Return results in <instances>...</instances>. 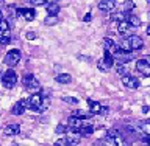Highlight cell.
Wrapping results in <instances>:
<instances>
[{
	"mask_svg": "<svg viewBox=\"0 0 150 146\" xmlns=\"http://www.w3.org/2000/svg\"><path fill=\"white\" fill-rule=\"evenodd\" d=\"M27 109H30L33 112H44L49 109L50 106V98L49 95H45V93H33V95L28 98L27 101Z\"/></svg>",
	"mask_w": 150,
	"mask_h": 146,
	"instance_id": "1",
	"label": "cell"
},
{
	"mask_svg": "<svg viewBox=\"0 0 150 146\" xmlns=\"http://www.w3.org/2000/svg\"><path fill=\"white\" fill-rule=\"evenodd\" d=\"M69 128L77 129L83 135H89L94 131L92 121L89 118H80V117H74V115H70V118H69Z\"/></svg>",
	"mask_w": 150,
	"mask_h": 146,
	"instance_id": "2",
	"label": "cell"
},
{
	"mask_svg": "<svg viewBox=\"0 0 150 146\" xmlns=\"http://www.w3.org/2000/svg\"><path fill=\"white\" fill-rule=\"evenodd\" d=\"M105 140L111 146H127L124 137H122L120 132H119V131H116V129H110V131H108L106 135H105Z\"/></svg>",
	"mask_w": 150,
	"mask_h": 146,
	"instance_id": "3",
	"label": "cell"
},
{
	"mask_svg": "<svg viewBox=\"0 0 150 146\" xmlns=\"http://www.w3.org/2000/svg\"><path fill=\"white\" fill-rule=\"evenodd\" d=\"M19 61H21V51L16 50V48H13V50H9L6 56L3 58V62L9 65V67H14V65H17L19 64Z\"/></svg>",
	"mask_w": 150,
	"mask_h": 146,
	"instance_id": "4",
	"label": "cell"
},
{
	"mask_svg": "<svg viewBox=\"0 0 150 146\" xmlns=\"http://www.w3.org/2000/svg\"><path fill=\"white\" fill-rule=\"evenodd\" d=\"M22 82H23V87L27 89V90H30V92H35V90H39V87H41V84L39 81L33 76V75H25L22 79Z\"/></svg>",
	"mask_w": 150,
	"mask_h": 146,
	"instance_id": "5",
	"label": "cell"
},
{
	"mask_svg": "<svg viewBox=\"0 0 150 146\" xmlns=\"http://www.w3.org/2000/svg\"><path fill=\"white\" fill-rule=\"evenodd\" d=\"M16 82H17V75H16V72H14V70H6V73H5L3 78H2L3 87L13 89L14 86H16Z\"/></svg>",
	"mask_w": 150,
	"mask_h": 146,
	"instance_id": "6",
	"label": "cell"
},
{
	"mask_svg": "<svg viewBox=\"0 0 150 146\" xmlns=\"http://www.w3.org/2000/svg\"><path fill=\"white\" fill-rule=\"evenodd\" d=\"M88 104H89V112L92 115H106L110 112V109L106 106H102L100 103H96L92 100H88Z\"/></svg>",
	"mask_w": 150,
	"mask_h": 146,
	"instance_id": "7",
	"label": "cell"
},
{
	"mask_svg": "<svg viewBox=\"0 0 150 146\" xmlns=\"http://www.w3.org/2000/svg\"><path fill=\"white\" fill-rule=\"evenodd\" d=\"M112 56H114V61H117L119 64H127V62H130V61H133L131 51H125V50H122L120 47L117 48L116 53H112Z\"/></svg>",
	"mask_w": 150,
	"mask_h": 146,
	"instance_id": "8",
	"label": "cell"
},
{
	"mask_svg": "<svg viewBox=\"0 0 150 146\" xmlns=\"http://www.w3.org/2000/svg\"><path fill=\"white\" fill-rule=\"evenodd\" d=\"M66 134H67L66 138H67V142H69V146H77L80 143V140H81V134L74 128H69L66 131Z\"/></svg>",
	"mask_w": 150,
	"mask_h": 146,
	"instance_id": "9",
	"label": "cell"
},
{
	"mask_svg": "<svg viewBox=\"0 0 150 146\" xmlns=\"http://www.w3.org/2000/svg\"><path fill=\"white\" fill-rule=\"evenodd\" d=\"M136 70H138V72L142 75L144 78L150 76V64H149L144 58H142V59H139L138 62H136Z\"/></svg>",
	"mask_w": 150,
	"mask_h": 146,
	"instance_id": "10",
	"label": "cell"
},
{
	"mask_svg": "<svg viewBox=\"0 0 150 146\" xmlns=\"http://www.w3.org/2000/svg\"><path fill=\"white\" fill-rule=\"evenodd\" d=\"M127 42H128V45H130L131 50H141L144 47V41L141 39L139 36H136V34L128 36V37H127Z\"/></svg>",
	"mask_w": 150,
	"mask_h": 146,
	"instance_id": "11",
	"label": "cell"
},
{
	"mask_svg": "<svg viewBox=\"0 0 150 146\" xmlns=\"http://www.w3.org/2000/svg\"><path fill=\"white\" fill-rule=\"evenodd\" d=\"M122 84L128 89H138L141 86L139 79L134 78V76H130V75H124V76H122Z\"/></svg>",
	"mask_w": 150,
	"mask_h": 146,
	"instance_id": "12",
	"label": "cell"
},
{
	"mask_svg": "<svg viewBox=\"0 0 150 146\" xmlns=\"http://www.w3.org/2000/svg\"><path fill=\"white\" fill-rule=\"evenodd\" d=\"M117 6V3H116V0H102L100 3H98V9L103 13H111V11H114Z\"/></svg>",
	"mask_w": 150,
	"mask_h": 146,
	"instance_id": "13",
	"label": "cell"
},
{
	"mask_svg": "<svg viewBox=\"0 0 150 146\" xmlns=\"http://www.w3.org/2000/svg\"><path fill=\"white\" fill-rule=\"evenodd\" d=\"M17 13L25 19V20H33L36 16V11L33 8H17Z\"/></svg>",
	"mask_w": 150,
	"mask_h": 146,
	"instance_id": "14",
	"label": "cell"
},
{
	"mask_svg": "<svg viewBox=\"0 0 150 146\" xmlns=\"http://www.w3.org/2000/svg\"><path fill=\"white\" fill-rule=\"evenodd\" d=\"M103 47H105V50L110 51V53H116L117 48H119V45H117L111 37H105V41H103Z\"/></svg>",
	"mask_w": 150,
	"mask_h": 146,
	"instance_id": "15",
	"label": "cell"
},
{
	"mask_svg": "<svg viewBox=\"0 0 150 146\" xmlns=\"http://www.w3.org/2000/svg\"><path fill=\"white\" fill-rule=\"evenodd\" d=\"M131 28H133V27L130 25V22L127 20V19H124V20H120L119 25H117V31H119V34H127Z\"/></svg>",
	"mask_w": 150,
	"mask_h": 146,
	"instance_id": "16",
	"label": "cell"
},
{
	"mask_svg": "<svg viewBox=\"0 0 150 146\" xmlns=\"http://www.w3.org/2000/svg\"><path fill=\"white\" fill-rule=\"evenodd\" d=\"M25 101H19V103H16V104L13 106V109H11V112H13V115H22L23 112H25Z\"/></svg>",
	"mask_w": 150,
	"mask_h": 146,
	"instance_id": "17",
	"label": "cell"
},
{
	"mask_svg": "<svg viewBox=\"0 0 150 146\" xmlns=\"http://www.w3.org/2000/svg\"><path fill=\"white\" fill-rule=\"evenodd\" d=\"M11 41V31L9 30H0V45H6Z\"/></svg>",
	"mask_w": 150,
	"mask_h": 146,
	"instance_id": "18",
	"label": "cell"
},
{
	"mask_svg": "<svg viewBox=\"0 0 150 146\" xmlns=\"http://www.w3.org/2000/svg\"><path fill=\"white\" fill-rule=\"evenodd\" d=\"M21 132V126L19 124H8L5 128V135H17Z\"/></svg>",
	"mask_w": 150,
	"mask_h": 146,
	"instance_id": "19",
	"label": "cell"
},
{
	"mask_svg": "<svg viewBox=\"0 0 150 146\" xmlns=\"http://www.w3.org/2000/svg\"><path fill=\"white\" fill-rule=\"evenodd\" d=\"M45 9H47V14H49V16H56V14L59 13V5L56 2H52V3L47 5Z\"/></svg>",
	"mask_w": 150,
	"mask_h": 146,
	"instance_id": "20",
	"label": "cell"
},
{
	"mask_svg": "<svg viewBox=\"0 0 150 146\" xmlns=\"http://www.w3.org/2000/svg\"><path fill=\"white\" fill-rule=\"evenodd\" d=\"M127 20L130 22V25L133 27V28H138V27H141V19L138 17V16H134V14H127Z\"/></svg>",
	"mask_w": 150,
	"mask_h": 146,
	"instance_id": "21",
	"label": "cell"
},
{
	"mask_svg": "<svg viewBox=\"0 0 150 146\" xmlns=\"http://www.w3.org/2000/svg\"><path fill=\"white\" fill-rule=\"evenodd\" d=\"M103 62H105V65L108 68H111L112 67V64H114V56H112V53H110V51H106L105 50V56H103Z\"/></svg>",
	"mask_w": 150,
	"mask_h": 146,
	"instance_id": "22",
	"label": "cell"
},
{
	"mask_svg": "<svg viewBox=\"0 0 150 146\" xmlns=\"http://www.w3.org/2000/svg\"><path fill=\"white\" fill-rule=\"evenodd\" d=\"M70 81H72V76L69 73H61L56 76V82H59V84H69Z\"/></svg>",
	"mask_w": 150,
	"mask_h": 146,
	"instance_id": "23",
	"label": "cell"
},
{
	"mask_svg": "<svg viewBox=\"0 0 150 146\" xmlns=\"http://www.w3.org/2000/svg\"><path fill=\"white\" fill-rule=\"evenodd\" d=\"M133 8H134V2H133V0H125L124 5H122V11H124L125 14H130L131 11H133Z\"/></svg>",
	"mask_w": 150,
	"mask_h": 146,
	"instance_id": "24",
	"label": "cell"
},
{
	"mask_svg": "<svg viewBox=\"0 0 150 146\" xmlns=\"http://www.w3.org/2000/svg\"><path fill=\"white\" fill-rule=\"evenodd\" d=\"M116 72H117V75L124 76V75H127V72H128V70H127V67H125L124 64H119V65H117V68H116Z\"/></svg>",
	"mask_w": 150,
	"mask_h": 146,
	"instance_id": "25",
	"label": "cell"
},
{
	"mask_svg": "<svg viewBox=\"0 0 150 146\" xmlns=\"http://www.w3.org/2000/svg\"><path fill=\"white\" fill-rule=\"evenodd\" d=\"M72 115L74 117H80V118H89V114H86V112H83V110H74Z\"/></svg>",
	"mask_w": 150,
	"mask_h": 146,
	"instance_id": "26",
	"label": "cell"
},
{
	"mask_svg": "<svg viewBox=\"0 0 150 146\" xmlns=\"http://www.w3.org/2000/svg\"><path fill=\"white\" fill-rule=\"evenodd\" d=\"M56 22H58V19H56V16H49V17H47L45 20H44L45 25H55Z\"/></svg>",
	"mask_w": 150,
	"mask_h": 146,
	"instance_id": "27",
	"label": "cell"
},
{
	"mask_svg": "<svg viewBox=\"0 0 150 146\" xmlns=\"http://www.w3.org/2000/svg\"><path fill=\"white\" fill-rule=\"evenodd\" d=\"M63 101L69 103V104H78V100L77 98H72V96H63Z\"/></svg>",
	"mask_w": 150,
	"mask_h": 146,
	"instance_id": "28",
	"label": "cell"
},
{
	"mask_svg": "<svg viewBox=\"0 0 150 146\" xmlns=\"http://www.w3.org/2000/svg\"><path fill=\"white\" fill-rule=\"evenodd\" d=\"M55 146H69V142H67V138H59L55 142Z\"/></svg>",
	"mask_w": 150,
	"mask_h": 146,
	"instance_id": "29",
	"label": "cell"
},
{
	"mask_svg": "<svg viewBox=\"0 0 150 146\" xmlns=\"http://www.w3.org/2000/svg\"><path fill=\"white\" fill-rule=\"evenodd\" d=\"M27 2H30L31 5H35V6H39V5H44L47 0H27Z\"/></svg>",
	"mask_w": 150,
	"mask_h": 146,
	"instance_id": "30",
	"label": "cell"
},
{
	"mask_svg": "<svg viewBox=\"0 0 150 146\" xmlns=\"http://www.w3.org/2000/svg\"><path fill=\"white\" fill-rule=\"evenodd\" d=\"M97 65H98V68H100L102 72H106V70H108V67L105 65V62H103V61H98V62H97Z\"/></svg>",
	"mask_w": 150,
	"mask_h": 146,
	"instance_id": "31",
	"label": "cell"
},
{
	"mask_svg": "<svg viewBox=\"0 0 150 146\" xmlns=\"http://www.w3.org/2000/svg\"><path fill=\"white\" fill-rule=\"evenodd\" d=\"M66 131H67V129H66V126H63V124H59L58 128H56V132H59V134L66 132Z\"/></svg>",
	"mask_w": 150,
	"mask_h": 146,
	"instance_id": "32",
	"label": "cell"
},
{
	"mask_svg": "<svg viewBox=\"0 0 150 146\" xmlns=\"http://www.w3.org/2000/svg\"><path fill=\"white\" fill-rule=\"evenodd\" d=\"M35 37H36V33H33V31H28L27 33V39L31 41V39H35Z\"/></svg>",
	"mask_w": 150,
	"mask_h": 146,
	"instance_id": "33",
	"label": "cell"
},
{
	"mask_svg": "<svg viewBox=\"0 0 150 146\" xmlns=\"http://www.w3.org/2000/svg\"><path fill=\"white\" fill-rule=\"evenodd\" d=\"M96 146H110V143H108L106 140H105V142H98V143H97Z\"/></svg>",
	"mask_w": 150,
	"mask_h": 146,
	"instance_id": "34",
	"label": "cell"
},
{
	"mask_svg": "<svg viewBox=\"0 0 150 146\" xmlns=\"http://www.w3.org/2000/svg\"><path fill=\"white\" fill-rule=\"evenodd\" d=\"M89 20H91V14H86V16H84V22H89Z\"/></svg>",
	"mask_w": 150,
	"mask_h": 146,
	"instance_id": "35",
	"label": "cell"
},
{
	"mask_svg": "<svg viewBox=\"0 0 150 146\" xmlns=\"http://www.w3.org/2000/svg\"><path fill=\"white\" fill-rule=\"evenodd\" d=\"M144 59H145V61H147V62L150 64V54H147V56H144Z\"/></svg>",
	"mask_w": 150,
	"mask_h": 146,
	"instance_id": "36",
	"label": "cell"
},
{
	"mask_svg": "<svg viewBox=\"0 0 150 146\" xmlns=\"http://www.w3.org/2000/svg\"><path fill=\"white\" fill-rule=\"evenodd\" d=\"M3 19H5V17H3V13H2V11H0V22H2V20H3Z\"/></svg>",
	"mask_w": 150,
	"mask_h": 146,
	"instance_id": "37",
	"label": "cell"
},
{
	"mask_svg": "<svg viewBox=\"0 0 150 146\" xmlns=\"http://www.w3.org/2000/svg\"><path fill=\"white\" fill-rule=\"evenodd\" d=\"M3 5H5V0H0V8H3Z\"/></svg>",
	"mask_w": 150,
	"mask_h": 146,
	"instance_id": "38",
	"label": "cell"
},
{
	"mask_svg": "<svg viewBox=\"0 0 150 146\" xmlns=\"http://www.w3.org/2000/svg\"><path fill=\"white\" fill-rule=\"evenodd\" d=\"M147 34H149V36H150V25H149V27H147Z\"/></svg>",
	"mask_w": 150,
	"mask_h": 146,
	"instance_id": "39",
	"label": "cell"
},
{
	"mask_svg": "<svg viewBox=\"0 0 150 146\" xmlns=\"http://www.w3.org/2000/svg\"><path fill=\"white\" fill-rule=\"evenodd\" d=\"M50 2H58V0H50Z\"/></svg>",
	"mask_w": 150,
	"mask_h": 146,
	"instance_id": "40",
	"label": "cell"
},
{
	"mask_svg": "<svg viewBox=\"0 0 150 146\" xmlns=\"http://www.w3.org/2000/svg\"><path fill=\"white\" fill-rule=\"evenodd\" d=\"M147 2H149V3H150V0H147Z\"/></svg>",
	"mask_w": 150,
	"mask_h": 146,
	"instance_id": "41",
	"label": "cell"
},
{
	"mask_svg": "<svg viewBox=\"0 0 150 146\" xmlns=\"http://www.w3.org/2000/svg\"><path fill=\"white\" fill-rule=\"evenodd\" d=\"M149 17H150V13H149Z\"/></svg>",
	"mask_w": 150,
	"mask_h": 146,
	"instance_id": "42",
	"label": "cell"
}]
</instances>
